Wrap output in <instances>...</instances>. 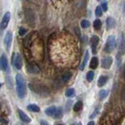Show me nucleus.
<instances>
[{"mask_svg":"<svg viewBox=\"0 0 125 125\" xmlns=\"http://www.w3.org/2000/svg\"><path fill=\"white\" fill-rule=\"evenodd\" d=\"M16 84H17V92L20 99H24L27 95V85L25 79L21 74H17L16 76Z\"/></svg>","mask_w":125,"mask_h":125,"instance_id":"f257e3e1","label":"nucleus"},{"mask_svg":"<svg viewBox=\"0 0 125 125\" xmlns=\"http://www.w3.org/2000/svg\"><path fill=\"white\" fill-rule=\"evenodd\" d=\"M116 46V42L115 36L114 35H109L107 38L106 42H105L104 51L105 52H111L115 49Z\"/></svg>","mask_w":125,"mask_h":125,"instance_id":"f03ea898","label":"nucleus"},{"mask_svg":"<svg viewBox=\"0 0 125 125\" xmlns=\"http://www.w3.org/2000/svg\"><path fill=\"white\" fill-rule=\"evenodd\" d=\"M124 54H125V38L124 36V34H122L120 38L119 45H118V53H117V56H116L117 59H118L119 66L120 64V58Z\"/></svg>","mask_w":125,"mask_h":125,"instance_id":"7ed1b4c3","label":"nucleus"},{"mask_svg":"<svg viewBox=\"0 0 125 125\" xmlns=\"http://www.w3.org/2000/svg\"><path fill=\"white\" fill-rule=\"evenodd\" d=\"M25 19L27 23L31 27H34L35 24V16L32 10L27 9L25 10Z\"/></svg>","mask_w":125,"mask_h":125,"instance_id":"20e7f679","label":"nucleus"},{"mask_svg":"<svg viewBox=\"0 0 125 125\" xmlns=\"http://www.w3.org/2000/svg\"><path fill=\"white\" fill-rule=\"evenodd\" d=\"M26 68H27V72L29 73L37 74V73H39V72H40V68H39V66L33 62H27L26 65Z\"/></svg>","mask_w":125,"mask_h":125,"instance_id":"39448f33","label":"nucleus"},{"mask_svg":"<svg viewBox=\"0 0 125 125\" xmlns=\"http://www.w3.org/2000/svg\"><path fill=\"white\" fill-rule=\"evenodd\" d=\"M12 42H13V34L10 31H8L5 35V38H4V45L7 51L10 49Z\"/></svg>","mask_w":125,"mask_h":125,"instance_id":"423d86ee","label":"nucleus"},{"mask_svg":"<svg viewBox=\"0 0 125 125\" xmlns=\"http://www.w3.org/2000/svg\"><path fill=\"white\" fill-rule=\"evenodd\" d=\"M13 66L17 70H21L23 66V60L20 53L13 54Z\"/></svg>","mask_w":125,"mask_h":125,"instance_id":"0eeeda50","label":"nucleus"},{"mask_svg":"<svg viewBox=\"0 0 125 125\" xmlns=\"http://www.w3.org/2000/svg\"><path fill=\"white\" fill-rule=\"evenodd\" d=\"M10 18H11V14L10 12H6V13L4 14L3 17L2 19V21H1V28L2 29H6L8 24H9L10 21Z\"/></svg>","mask_w":125,"mask_h":125,"instance_id":"6e6552de","label":"nucleus"},{"mask_svg":"<svg viewBox=\"0 0 125 125\" xmlns=\"http://www.w3.org/2000/svg\"><path fill=\"white\" fill-rule=\"evenodd\" d=\"M29 87L31 89V91H34L35 93L37 94H43V95H45V90L44 87H42L41 85H38V84H29Z\"/></svg>","mask_w":125,"mask_h":125,"instance_id":"1a4fd4ad","label":"nucleus"},{"mask_svg":"<svg viewBox=\"0 0 125 125\" xmlns=\"http://www.w3.org/2000/svg\"><path fill=\"white\" fill-rule=\"evenodd\" d=\"M99 42V38L97 36V35H93L91 38V41H90V43H91V47H92V53L95 54L96 53V49L98 44Z\"/></svg>","mask_w":125,"mask_h":125,"instance_id":"9d476101","label":"nucleus"},{"mask_svg":"<svg viewBox=\"0 0 125 125\" xmlns=\"http://www.w3.org/2000/svg\"><path fill=\"white\" fill-rule=\"evenodd\" d=\"M113 63V58L110 56H107L102 60V67L104 69L110 68Z\"/></svg>","mask_w":125,"mask_h":125,"instance_id":"9b49d317","label":"nucleus"},{"mask_svg":"<svg viewBox=\"0 0 125 125\" xmlns=\"http://www.w3.org/2000/svg\"><path fill=\"white\" fill-rule=\"evenodd\" d=\"M8 69V60L5 55H2L0 58V70H6Z\"/></svg>","mask_w":125,"mask_h":125,"instance_id":"f8f14e48","label":"nucleus"},{"mask_svg":"<svg viewBox=\"0 0 125 125\" xmlns=\"http://www.w3.org/2000/svg\"><path fill=\"white\" fill-rule=\"evenodd\" d=\"M18 113H19L20 119H21L22 121H23V122H25V123H30L31 121L30 117L27 116L23 111L21 110V109H19V110H18Z\"/></svg>","mask_w":125,"mask_h":125,"instance_id":"ddd939ff","label":"nucleus"},{"mask_svg":"<svg viewBox=\"0 0 125 125\" xmlns=\"http://www.w3.org/2000/svg\"><path fill=\"white\" fill-rule=\"evenodd\" d=\"M56 109H57V107L54 106V105L53 106H50V107H48L47 109H45V113L47 116L53 117L55 113H56Z\"/></svg>","mask_w":125,"mask_h":125,"instance_id":"4468645a","label":"nucleus"},{"mask_svg":"<svg viewBox=\"0 0 125 125\" xmlns=\"http://www.w3.org/2000/svg\"><path fill=\"white\" fill-rule=\"evenodd\" d=\"M109 80V77L107 76H104V75H102L99 77V80H98V86H99V88L103 87V86H104L105 84H106L107 81Z\"/></svg>","mask_w":125,"mask_h":125,"instance_id":"2eb2a0df","label":"nucleus"},{"mask_svg":"<svg viewBox=\"0 0 125 125\" xmlns=\"http://www.w3.org/2000/svg\"><path fill=\"white\" fill-rule=\"evenodd\" d=\"M106 25L108 29L114 28L116 26V21L113 17H108L106 20Z\"/></svg>","mask_w":125,"mask_h":125,"instance_id":"dca6fc26","label":"nucleus"},{"mask_svg":"<svg viewBox=\"0 0 125 125\" xmlns=\"http://www.w3.org/2000/svg\"><path fill=\"white\" fill-rule=\"evenodd\" d=\"M98 65H99V60H98V58L94 56L92 58L91 60V62H90V68L92 69V70H95L98 67Z\"/></svg>","mask_w":125,"mask_h":125,"instance_id":"f3484780","label":"nucleus"},{"mask_svg":"<svg viewBox=\"0 0 125 125\" xmlns=\"http://www.w3.org/2000/svg\"><path fill=\"white\" fill-rule=\"evenodd\" d=\"M27 110L30 112H34V113H38L40 112V108L38 105L36 104H30L27 106Z\"/></svg>","mask_w":125,"mask_h":125,"instance_id":"a211bd4d","label":"nucleus"},{"mask_svg":"<svg viewBox=\"0 0 125 125\" xmlns=\"http://www.w3.org/2000/svg\"><path fill=\"white\" fill-rule=\"evenodd\" d=\"M88 59H89V52H88V51L87 50L85 52V55H84V60H83V61H82V63L80 66V70H83L84 69L85 66H86V64H87V62H88Z\"/></svg>","mask_w":125,"mask_h":125,"instance_id":"6ab92c4d","label":"nucleus"},{"mask_svg":"<svg viewBox=\"0 0 125 125\" xmlns=\"http://www.w3.org/2000/svg\"><path fill=\"white\" fill-rule=\"evenodd\" d=\"M71 77H72V73L70 71H66V73H64L63 74H62V80L64 82H67L70 78H71Z\"/></svg>","mask_w":125,"mask_h":125,"instance_id":"aec40b11","label":"nucleus"},{"mask_svg":"<svg viewBox=\"0 0 125 125\" xmlns=\"http://www.w3.org/2000/svg\"><path fill=\"white\" fill-rule=\"evenodd\" d=\"M82 107H83V103H82L81 101H78V102H77V103L73 105V111L78 112V111H80L81 109H82Z\"/></svg>","mask_w":125,"mask_h":125,"instance_id":"412c9836","label":"nucleus"},{"mask_svg":"<svg viewBox=\"0 0 125 125\" xmlns=\"http://www.w3.org/2000/svg\"><path fill=\"white\" fill-rule=\"evenodd\" d=\"M108 95H109V92L107 91V90H105V89L101 90V91L99 92V99L101 100L105 99V98L107 97Z\"/></svg>","mask_w":125,"mask_h":125,"instance_id":"4be33fe9","label":"nucleus"},{"mask_svg":"<svg viewBox=\"0 0 125 125\" xmlns=\"http://www.w3.org/2000/svg\"><path fill=\"white\" fill-rule=\"evenodd\" d=\"M62 109L60 107H57L56 109V113H55V115H54V118H56V119H60L62 118Z\"/></svg>","mask_w":125,"mask_h":125,"instance_id":"5701e85b","label":"nucleus"},{"mask_svg":"<svg viewBox=\"0 0 125 125\" xmlns=\"http://www.w3.org/2000/svg\"><path fill=\"white\" fill-rule=\"evenodd\" d=\"M93 27L96 31L100 30L101 27H102V22H101L100 20H99V19L95 20V21H94V23H93Z\"/></svg>","mask_w":125,"mask_h":125,"instance_id":"b1692460","label":"nucleus"},{"mask_svg":"<svg viewBox=\"0 0 125 125\" xmlns=\"http://www.w3.org/2000/svg\"><path fill=\"white\" fill-rule=\"evenodd\" d=\"M65 95L66 97H73L75 95V90H74V88H68L66 91Z\"/></svg>","mask_w":125,"mask_h":125,"instance_id":"393cba45","label":"nucleus"},{"mask_svg":"<svg viewBox=\"0 0 125 125\" xmlns=\"http://www.w3.org/2000/svg\"><path fill=\"white\" fill-rule=\"evenodd\" d=\"M94 77H95V73H94V72L92 71V70L91 71H88L87 73V74H86V79H87L88 81H89V82L93 81Z\"/></svg>","mask_w":125,"mask_h":125,"instance_id":"a878e982","label":"nucleus"},{"mask_svg":"<svg viewBox=\"0 0 125 125\" xmlns=\"http://www.w3.org/2000/svg\"><path fill=\"white\" fill-rule=\"evenodd\" d=\"M103 9H102V6H98L95 9V16L98 17H102V15H103Z\"/></svg>","mask_w":125,"mask_h":125,"instance_id":"bb28decb","label":"nucleus"},{"mask_svg":"<svg viewBox=\"0 0 125 125\" xmlns=\"http://www.w3.org/2000/svg\"><path fill=\"white\" fill-rule=\"evenodd\" d=\"M81 26L83 27V28H88V27L90 26V22L87 20H83L81 22Z\"/></svg>","mask_w":125,"mask_h":125,"instance_id":"cd10ccee","label":"nucleus"},{"mask_svg":"<svg viewBox=\"0 0 125 125\" xmlns=\"http://www.w3.org/2000/svg\"><path fill=\"white\" fill-rule=\"evenodd\" d=\"M6 84H7L8 88H9L10 89H11L12 88H13V83H12V80H11L10 77L7 76L6 78Z\"/></svg>","mask_w":125,"mask_h":125,"instance_id":"c85d7f7f","label":"nucleus"},{"mask_svg":"<svg viewBox=\"0 0 125 125\" xmlns=\"http://www.w3.org/2000/svg\"><path fill=\"white\" fill-rule=\"evenodd\" d=\"M27 32V30L26 28H24V27H20V29H19V35L20 36H23L24 34H26Z\"/></svg>","mask_w":125,"mask_h":125,"instance_id":"c756f323","label":"nucleus"},{"mask_svg":"<svg viewBox=\"0 0 125 125\" xmlns=\"http://www.w3.org/2000/svg\"><path fill=\"white\" fill-rule=\"evenodd\" d=\"M99 108H95V109L94 110V112H93V113L92 115H90L89 116V118L90 119H93V118H95V117L98 115V113H99Z\"/></svg>","mask_w":125,"mask_h":125,"instance_id":"7c9ffc66","label":"nucleus"},{"mask_svg":"<svg viewBox=\"0 0 125 125\" xmlns=\"http://www.w3.org/2000/svg\"><path fill=\"white\" fill-rule=\"evenodd\" d=\"M101 6H102V9H103V10L104 12L107 11V10H108V6H107V3L105 2H104L102 3Z\"/></svg>","mask_w":125,"mask_h":125,"instance_id":"2f4dec72","label":"nucleus"},{"mask_svg":"<svg viewBox=\"0 0 125 125\" xmlns=\"http://www.w3.org/2000/svg\"><path fill=\"white\" fill-rule=\"evenodd\" d=\"M121 99H122V100L125 101V85L124 86L122 92H121Z\"/></svg>","mask_w":125,"mask_h":125,"instance_id":"473e14b6","label":"nucleus"},{"mask_svg":"<svg viewBox=\"0 0 125 125\" xmlns=\"http://www.w3.org/2000/svg\"><path fill=\"white\" fill-rule=\"evenodd\" d=\"M0 122L2 123V124H8L7 120H6L5 118H3V117H2V116H0Z\"/></svg>","mask_w":125,"mask_h":125,"instance_id":"72a5a7b5","label":"nucleus"},{"mask_svg":"<svg viewBox=\"0 0 125 125\" xmlns=\"http://www.w3.org/2000/svg\"><path fill=\"white\" fill-rule=\"evenodd\" d=\"M40 124H43V125H45V124H49V123L47 122V121H45V120H42L40 121Z\"/></svg>","mask_w":125,"mask_h":125,"instance_id":"f704fd0d","label":"nucleus"},{"mask_svg":"<svg viewBox=\"0 0 125 125\" xmlns=\"http://www.w3.org/2000/svg\"><path fill=\"white\" fill-rule=\"evenodd\" d=\"M74 31H76V34H80V29L79 28H77V27H75V28H74Z\"/></svg>","mask_w":125,"mask_h":125,"instance_id":"c9c22d12","label":"nucleus"},{"mask_svg":"<svg viewBox=\"0 0 125 125\" xmlns=\"http://www.w3.org/2000/svg\"><path fill=\"white\" fill-rule=\"evenodd\" d=\"M88 124V125H94V124H95V122H94V121H90V122Z\"/></svg>","mask_w":125,"mask_h":125,"instance_id":"e433bc0d","label":"nucleus"},{"mask_svg":"<svg viewBox=\"0 0 125 125\" xmlns=\"http://www.w3.org/2000/svg\"><path fill=\"white\" fill-rule=\"evenodd\" d=\"M124 77H125V67H124Z\"/></svg>","mask_w":125,"mask_h":125,"instance_id":"4c0bfd02","label":"nucleus"},{"mask_svg":"<svg viewBox=\"0 0 125 125\" xmlns=\"http://www.w3.org/2000/svg\"><path fill=\"white\" fill-rule=\"evenodd\" d=\"M2 87V84L1 83H0V88H1Z\"/></svg>","mask_w":125,"mask_h":125,"instance_id":"58836bf2","label":"nucleus"},{"mask_svg":"<svg viewBox=\"0 0 125 125\" xmlns=\"http://www.w3.org/2000/svg\"><path fill=\"white\" fill-rule=\"evenodd\" d=\"M98 1H102V0H98Z\"/></svg>","mask_w":125,"mask_h":125,"instance_id":"ea45409f","label":"nucleus"},{"mask_svg":"<svg viewBox=\"0 0 125 125\" xmlns=\"http://www.w3.org/2000/svg\"><path fill=\"white\" fill-rule=\"evenodd\" d=\"M0 108H1V105H0Z\"/></svg>","mask_w":125,"mask_h":125,"instance_id":"a19ab883","label":"nucleus"}]
</instances>
